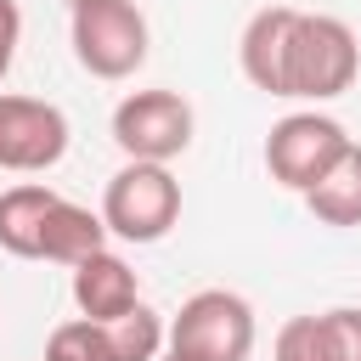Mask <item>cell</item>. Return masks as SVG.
Here are the masks:
<instances>
[{
    "label": "cell",
    "mask_w": 361,
    "mask_h": 361,
    "mask_svg": "<svg viewBox=\"0 0 361 361\" xmlns=\"http://www.w3.org/2000/svg\"><path fill=\"white\" fill-rule=\"evenodd\" d=\"M361 68V39L344 17L333 11H299L293 39H288V73H282V96L293 102H333L355 85Z\"/></svg>",
    "instance_id": "obj_1"
},
{
    "label": "cell",
    "mask_w": 361,
    "mask_h": 361,
    "mask_svg": "<svg viewBox=\"0 0 361 361\" xmlns=\"http://www.w3.org/2000/svg\"><path fill=\"white\" fill-rule=\"evenodd\" d=\"M164 350L186 361H248L254 355V305L231 288H197L164 327Z\"/></svg>",
    "instance_id": "obj_2"
},
{
    "label": "cell",
    "mask_w": 361,
    "mask_h": 361,
    "mask_svg": "<svg viewBox=\"0 0 361 361\" xmlns=\"http://www.w3.org/2000/svg\"><path fill=\"white\" fill-rule=\"evenodd\" d=\"M175 220H180V180L169 175V164L130 158L102 192V226L118 243H158L175 231Z\"/></svg>",
    "instance_id": "obj_3"
},
{
    "label": "cell",
    "mask_w": 361,
    "mask_h": 361,
    "mask_svg": "<svg viewBox=\"0 0 361 361\" xmlns=\"http://www.w3.org/2000/svg\"><path fill=\"white\" fill-rule=\"evenodd\" d=\"M73 56L90 79H130L147 62V17L135 0L73 6Z\"/></svg>",
    "instance_id": "obj_4"
},
{
    "label": "cell",
    "mask_w": 361,
    "mask_h": 361,
    "mask_svg": "<svg viewBox=\"0 0 361 361\" xmlns=\"http://www.w3.org/2000/svg\"><path fill=\"white\" fill-rule=\"evenodd\" d=\"M164 355V316L152 305H135L113 322H56L45 338V361H158Z\"/></svg>",
    "instance_id": "obj_5"
},
{
    "label": "cell",
    "mask_w": 361,
    "mask_h": 361,
    "mask_svg": "<svg viewBox=\"0 0 361 361\" xmlns=\"http://www.w3.org/2000/svg\"><path fill=\"white\" fill-rule=\"evenodd\" d=\"M192 102L180 90H130L113 107V141L124 158L141 164H169L192 147Z\"/></svg>",
    "instance_id": "obj_6"
},
{
    "label": "cell",
    "mask_w": 361,
    "mask_h": 361,
    "mask_svg": "<svg viewBox=\"0 0 361 361\" xmlns=\"http://www.w3.org/2000/svg\"><path fill=\"white\" fill-rule=\"evenodd\" d=\"M350 147V130L338 124V118H327V113H288V118H276L271 124V135H265V169H271V180L276 186H288V192H310L327 169H333V158Z\"/></svg>",
    "instance_id": "obj_7"
},
{
    "label": "cell",
    "mask_w": 361,
    "mask_h": 361,
    "mask_svg": "<svg viewBox=\"0 0 361 361\" xmlns=\"http://www.w3.org/2000/svg\"><path fill=\"white\" fill-rule=\"evenodd\" d=\"M68 152V113L45 96L0 90V169L6 175H45Z\"/></svg>",
    "instance_id": "obj_8"
},
{
    "label": "cell",
    "mask_w": 361,
    "mask_h": 361,
    "mask_svg": "<svg viewBox=\"0 0 361 361\" xmlns=\"http://www.w3.org/2000/svg\"><path fill=\"white\" fill-rule=\"evenodd\" d=\"M293 23H299V6H259L237 39V62H243V79L265 96H282V73H288V39H293Z\"/></svg>",
    "instance_id": "obj_9"
},
{
    "label": "cell",
    "mask_w": 361,
    "mask_h": 361,
    "mask_svg": "<svg viewBox=\"0 0 361 361\" xmlns=\"http://www.w3.org/2000/svg\"><path fill=\"white\" fill-rule=\"evenodd\" d=\"M73 305H79V316H90V322H113V316L135 310V305H141L135 271H130L113 248L85 254V259L73 265Z\"/></svg>",
    "instance_id": "obj_10"
},
{
    "label": "cell",
    "mask_w": 361,
    "mask_h": 361,
    "mask_svg": "<svg viewBox=\"0 0 361 361\" xmlns=\"http://www.w3.org/2000/svg\"><path fill=\"white\" fill-rule=\"evenodd\" d=\"M62 192L45 180H17L0 192V248L17 259H39V237H45V214Z\"/></svg>",
    "instance_id": "obj_11"
},
{
    "label": "cell",
    "mask_w": 361,
    "mask_h": 361,
    "mask_svg": "<svg viewBox=\"0 0 361 361\" xmlns=\"http://www.w3.org/2000/svg\"><path fill=\"white\" fill-rule=\"evenodd\" d=\"M107 248V226H102V209H85L73 197H56L51 214H45V237H39V259L51 265H79L85 254Z\"/></svg>",
    "instance_id": "obj_12"
},
{
    "label": "cell",
    "mask_w": 361,
    "mask_h": 361,
    "mask_svg": "<svg viewBox=\"0 0 361 361\" xmlns=\"http://www.w3.org/2000/svg\"><path fill=\"white\" fill-rule=\"evenodd\" d=\"M305 209H310L322 226H338V231L361 226V141H350V147L333 158V169L305 192Z\"/></svg>",
    "instance_id": "obj_13"
},
{
    "label": "cell",
    "mask_w": 361,
    "mask_h": 361,
    "mask_svg": "<svg viewBox=\"0 0 361 361\" xmlns=\"http://www.w3.org/2000/svg\"><path fill=\"white\" fill-rule=\"evenodd\" d=\"M271 361H333L327 322H322V316H288V322L276 327Z\"/></svg>",
    "instance_id": "obj_14"
},
{
    "label": "cell",
    "mask_w": 361,
    "mask_h": 361,
    "mask_svg": "<svg viewBox=\"0 0 361 361\" xmlns=\"http://www.w3.org/2000/svg\"><path fill=\"white\" fill-rule=\"evenodd\" d=\"M322 322H327L333 361H361V305H333L322 310Z\"/></svg>",
    "instance_id": "obj_15"
},
{
    "label": "cell",
    "mask_w": 361,
    "mask_h": 361,
    "mask_svg": "<svg viewBox=\"0 0 361 361\" xmlns=\"http://www.w3.org/2000/svg\"><path fill=\"white\" fill-rule=\"evenodd\" d=\"M17 45H23V11H17V0H0V79L17 62Z\"/></svg>",
    "instance_id": "obj_16"
},
{
    "label": "cell",
    "mask_w": 361,
    "mask_h": 361,
    "mask_svg": "<svg viewBox=\"0 0 361 361\" xmlns=\"http://www.w3.org/2000/svg\"><path fill=\"white\" fill-rule=\"evenodd\" d=\"M158 361H186V355H175V350H164V355H158Z\"/></svg>",
    "instance_id": "obj_17"
},
{
    "label": "cell",
    "mask_w": 361,
    "mask_h": 361,
    "mask_svg": "<svg viewBox=\"0 0 361 361\" xmlns=\"http://www.w3.org/2000/svg\"><path fill=\"white\" fill-rule=\"evenodd\" d=\"M62 6H68V11H73V6H85V0H62Z\"/></svg>",
    "instance_id": "obj_18"
}]
</instances>
